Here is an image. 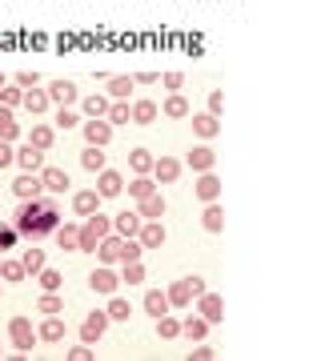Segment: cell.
<instances>
[{
	"mask_svg": "<svg viewBox=\"0 0 321 361\" xmlns=\"http://www.w3.org/2000/svg\"><path fill=\"white\" fill-rule=\"evenodd\" d=\"M13 225L20 229V237L28 241H40V237H52L61 229V205L56 197L44 193V197H32V201H20L13 213Z\"/></svg>",
	"mask_w": 321,
	"mask_h": 361,
	"instance_id": "1",
	"label": "cell"
},
{
	"mask_svg": "<svg viewBox=\"0 0 321 361\" xmlns=\"http://www.w3.org/2000/svg\"><path fill=\"white\" fill-rule=\"evenodd\" d=\"M113 233V217H104V213H92V217L80 221V253H97L104 237Z\"/></svg>",
	"mask_w": 321,
	"mask_h": 361,
	"instance_id": "2",
	"label": "cell"
},
{
	"mask_svg": "<svg viewBox=\"0 0 321 361\" xmlns=\"http://www.w3.org/2000/svg\"><path fill=\"white\" fill-rule=\"evenodd\" d=\"M165 293H169V301H173L177 310H185V305H193L197 297L205 293V281H201V277H177Z\"/></svg>",
	"mask_w": 321,
	"mask_h": 361,
	"instance_id": "3",
	"label": "cell"
},
{
	"mask_svg": "<svg viewBox=\"0 0 321 361\" xmlns=\"http://www.w3.org/2000/svg\"><path fill=\"white\" fill-rule=\"evenodd\" d=\"M8 341H13L16 353H32V345L40 341V334L32 329L28 317H13V322H8Z\"/></svg>",
	"mask_w": 321,
	"mask_h": 361,
	"instance_id": "4",
	"label": "cell"
},
{
	"mask_svg": "<svg viewBox=\"0 0 321 361\" xmlns=\"http://www.w3.org/2000/svg\"><path fill=\"white\" fill-rule=\"evenodd\" d=\"M80 133H85V145H109L113 141V125H109V116H89L85 125H80Z\"/></svg>",
	"mask_w": 321,
	"mask_h": 361,
	"instance_id": "5",
	"label": "cell"
},
{
	"mask_svg": "<svg viewBox=\"0 0 321 361\" xmlns=\"http://www.w3.org/2000/svg\"><path fill=\"white\" fill-rule=\"evenodd\" d=\"M97 257H101V265H121V261H125V237L113 229L101 245H97Z\"/></svg>",
	"mask_w": 321,
	"mask_h": 361,
	"instance_id": "6",
	"label": "cell"
},
{
	"mask_svg": "<svg viewBox=\"0 0 321 361\" xmlns=\"http://www.w3.org/2000/svg\"><path fill=\"white\" fill-rule=\"evenodd\" d=\"M89 289H92V293H104V297H113L116 289H121V273H113V265H101V269H92V277H89Z\"/></svg>",
	"mask_w": 321,
	"mask_h": 361,
	"instance_id": "7",
	"label": "cell"
},
{
	"mask_svg": "<svg viewBox=\"0 0 321 361\" xmlns=\"http://www.w3.org/2000/svg\"><path fill=\"white\" fill-rule=\"evenodd\" d=\"M13 193H16V201L44 197V180H40V173H20V177H13Z\"/></svg>",
	"mask_w": 321,
	"mask_h": 361,
	"instance_id": "8",
	"label": "cell"
},
{
	"mask_svg": "<svg viewBox=\"0 0 321 361\" xmlns=\"http://www.w3.org/2000/svg\"><path fill=\"white\" fill-rule=\"evenodd\" d=\"M109 322H113V317H109V310H97V313H89V317H85V325H80V341H101L104 337V329H109Z\"/></svg>",
	"mask_w": 321,
	"mask_h": 361,
	"instance_id": "9",
	"label": "cell"
},
{
	"mask_svg": "<svg viewBox=\"0 0 321 361\" xmlns=\"http://www.w3.org/2000/svg\"><path fill=\"white\" fill-rule=\"evenodd\" d=\"M44 165H49V161H44V149H37V145H20V149H16V169H20V173H40Z\"/></svg>",
	"mask_w": 321,
	"mask_h": 361,
	"instance_id": "10",
	"label": "cell"
},
{
	"mask_svg": "<svg viewBox=\"0 0 321 361\" xmlns=\"http://www.w3.org/2000/svg\"><path fill=\"white\" fill-rule=\"evenodd\" d=\"M181 173H185V161H177V157H161V161L153 165L157 185H177V180H181Z\"/></svg>",
	"mask_w": 321,
	"mask_h": 361,
	"instance_id": "11",
	"label": "cell"
},
{
	"mask_svg": "<svg viewBox=\"0 0 321 361\" xmlns=\"http://www.w3.org/2000/svg\"><path fill=\"white\" fill-rule=\"evenodd\" d=\"M101 201L104 197L97 189H80V193H73V213L77 217H92V213H101Z\"/></svg>",
	"mask_w": 321,
	"mask_h": 361,
	"instance_id": "12",
	"label": "cell"
},
{
	"mask_svg": "<svg viewBox=\"0 0 321 361\" xmlns=\"http://www.w3.org/2000/svg\"><path fill=\"white\" fill-rule=\"evenodd\" d=\"M185 165H189L193 173H213V165H217V153H213L209 145H197V149H189Z\"/></svg>",
	"mask_w": 321,
	"mask_h": 361,
	"instance_id": "13",
	"label": "cell"
},
{
	"mask_svg": "<svg viewBox=\"0 0 321 361\" xmlns=\"http://www.w3.org/2000/svg\"><path fill=\"white\" fill-rule=\"evenodd\" d=\"M97 193L101 197H121L125 193V177H121L116 169H101V173H97Z\"/></svg>",
	"mask_w": 321,
	"mask_h": 361,
	"instance_id": "14",
	"label": "cell"
},
{
	"mask_svg": "<svg viewBox=\"0 0 321 361\" xmlns=\"http://www.w3.org/2000/svg\"><path fill=\"white\" fill-rule=\"evenodd\" d=\"M197 313H201L209 325H217L221 317H225V301H221L217 293H201L197 297Z\"/></svg>",
	"mask_w": 321,
	"mask_h": 361,
	"instance_id": "15",
	"label": "cell"
},
{
	"mask_svg": "<svg viewBox=\"0 0 321 361\" xmlns=\"http://www.w3.org/2000/svg\"><path fill=\"white\" fill-rule=\"evenodd\" d=\"M40 341H49V345H56V341H64V317L61 313H44V322L37 325Z\"/></svg>",
	"mask_w": 321,
	"mask_h": 361,
	"instance_id": "16",
	"label": "cell"
},
{
	"mask_svg": "<svg viewBox=\"0 0 321 361\" xmlns=\"http://www.w3.org/2000/svg\"><path fill=\"white\" fill-rule=\"evenodd\" d=\"M40 180H44V193H68V173L61 165H44Z\"/></svg>",
	"mask_w": 321,
	"mask_h": 361,
	"instance_id": "17",
	"label": "cell"
},
{
	"mask_svg": "<svg viewBox=\"0 0 321 361\" xmlns=\"http://www.w3.org/2000/svg\"><path fill=\"white\" fill-rule=\"evenodd\" d=\"M49 104H52V97H49V89H25V104H20V109H25V113H32V116H44L49 113Z\"/></svg>",
	"mask_w": 321,
	"mask_h": 361,
	"instance_id": "18",
	"label": "cell"
},
{
	"mask_svg": "<svg viewBox=\"0 0 321 361\" xmlns=\"http://www.w3.org/2000/svg\"><path fill=\"white\" fill-rule=\"evenodd\" d=\"M193 133H197L201 141H213V137L221 133V116L217 113H197L193 116Z\"/></svg>",
	"mask_w": 321,
	"mask_h": 361,
	"instance_id": "19",
	"label": "cell"
},
{
	"mask_svg": "<svg viewBox=\"0 0 321 361\" xmlns=\"http://www.w3.org/2000/svg\"><path fill=\"white\" fill-rule=\"evenodd\" d=\"M165 237H169V233H165L161 221H145L141 233H137V241H141L145 249H161V245H165Z\"/></svg>",
	"mask_w": 321,
	"mask_h": 361,
	"instance_id": "20",
	"label": "cell"
},
{
	"mask_svg": "<svg viewBox=\"0 0 321 361\" xmlns=\"http://www.w3.org/2000/svg\"><path fill=\"white\" fill-rule=\"evenodd\" d=\"M173 310V301H169V293L165 289H149V293H145V313H149V317H165V313Z\"/></svg>",
	"mask_w": 321,
	"mask_h": 361,
	"instance_id": "21",
	"label": "cell"
},
{
	"mask_svg": "<svg viewBox=\"0 0 321 361\" xmlns=\"http://www.w3.org/2000/svg\"><path fill=\"white\" fill-rule=\"evenodd\" d=\"M49 97H52V104H80V92H77L73 80H52Z\"/></svg>",
	"mask_w": 321,
	"mask_h": 361,
	"instance_id": "22",
	"label": "cell"
},
{
	"mask_svg": "<svg viewBox=\"0 0 321 361\" xmlns=\"http://www.w3.org/2000/svg\"><path fill=\"white\" fill-rule=\"evenodd\" d=\"M153 165H157V157L149 149H128V169L137 177H153Z\"/></svg>",
	"mask_w": 321,
	"mask_h": 361,
	"instance_id": "23",
	"label": "cell"
},
{
	"mask_svg": "<svg viewBox=\"0 0 321 361\" xmlns=\"http://www.w3.org/2000/svg\"><path fill=\"white\" fill-rule=\"evenodd\" d=\"M193 193L201 197L205 205H213V201H217V197H221V180L213 177V173H201V180L193 185Z\"/></svg>",
	"mask_w": 321,
	"mask_h": 361,
	"instance_id": "24",
	"label": "cell"
},
{
	"mask_svg": "<svg viewBox=\"0 0 321 361\" xmlns=\"http://www.w3.org/2000/svg\"><path fill=\"white\" fill-rule=\"evenodd\" d=\"M141 225H145L141 213H116V217H113V229L121 233V237H137V233H141Z\"/></svg>",
	"mask_w": 321,
	"mask_h": 361,
	"instance_id": "25",
	"label": "cell"
},
{
	"mask_svg": "<svg viewBox=\"0 0 321 361\" xmlns=\"http://www.w3.org/2000/svg\"><path fill=\"white\" fill-rule=\"evenodd\" d=\"M153 193H161L157 177H133L128 180V197H133V201H145V197H153Z\"/></svg>",
	"mask_w": 321,
	"mask_h": 361,
	"instance_id": "26",
	"label": "cell"
},
{
	"mask_svg": "<svg viewBox=\"0 0 321 361\" xmlns=\"http://www.w3.org/2000/svg\"><path fill=\"white\" fill-rule=\"evenodd\" d=\"M137 213H141L145 221H161L165 217V197L153 193V197H145V201H137Z\"/></svg>",
	"mask_w": 321,
	"mask_h": 361,
	"instance_id": "27",
	"label": "cell"
},
{
	"mask_svg": "<svg viewBox=\"0 0 321 361\" xmlns=\"http://www.w3.org/2000/svg\"><path fill=\"white\" fill-rule=\"evenodd\" d=\"M52 141H56V125H32V129H28V145H37L44 153L52 149Z\"/></svg>",
	"mask_w": 321,
	"mask_h": 361,
	"instance_id": "28",
	"label": "cell"
},
{
	"mask_svg": "<svg viewBox=\"0 0 321 361\" xmlns=\"http://www.w3.org/2000/svg\"><path fill=\"white\" fill-rule=\"evenodd\" d=\"M80 169H85V173H101V169H109V165H104V149H101V145H85V153H80Z\"/></svg>",
	"mask_w": 321,
	"mask_h": 361,
	"instance_id": "29",
	"label": "cell"
},
{
	"mask_svg": "<svg viewBox=\"0 0 321 361\" xmlns=\"http://www.w3.org/2000/svg\"><path fill=\"white\" fill-rule=\"evenodd\" d=\"M25 277H28L25 261H13V257L0 261V281H4V285H16V281H25Z\"/></svg>",
	"mask_w": 321,
	"mask_h": 361,
	"instance_id": "30",
	"label": "cell"
},
{
	"mask_svg": "<svg viewBox=\"0 0 321 361\" xmlns=\"http://www.w3.org/2000/svg\"><path fill=\"white\" fill-rule=\"evenodd\" d=\"M205 334H209V322L201 317V313L181 322V337H189V341H205Z\"/></svg>",
	"mask_w": 321,
	"mask_h": 361,
	"instance_id": "31",
	"label": "cell"
},
{
	"mask_svg": "<svg viewBox=\"0 0 321 361\" xmlns=\"http://www.w3.org/2000/svg\"><path fill=\"white\" fill-rule=\"evenodd\" d=\"M56 237V245L64 249V253H73V249H80V225H61V229L52 233Z\"/></svg>",
	"mask_w": 321,
	"mask_h": 361,
	"instance_id": "32",
	"label": "cell"
},
{
	"mask_svg": "<svg viewBox=\"0 0 321 361\" xmlns=\"http://www.w3.org/2000/svg\"><path fill=\"white\" fill-rule=\"evenodd\" d=\"M133 85H137L133 77H109L104 80V89H109L113 101H128V97H133Z\"/></svg>",
	"mask_w": 321,
	"mask_h": 361,
	"instance_id": "33",
	"label": "cell"
},
{
	"mask_svg": "<svg viewBox=\"0 0 321 361\" xmlns=\"http://www.w3.org/2000/svg\"><path fill=\"white\" fill-rule=\"evenodd\" d=\"M113 97H80V113L85 116H109Z\"/></svg>",
	"mask_w": 321,
	"mask_h": 361,
	"instance_id": "34",
	"label": "cell"
},
{
	"mask_svg": "<svg viewBox=\"0 0 321 361\" xmlns=\"http://www.w3.org/2000/svg\"><path fill=\"white\" fill-rule=\"evenodd\" d=\"M0 141H20V125H16L13 109L0 104Z\"/></svg>",
	"mask_w": 321,
	"mask_h": 361,
	"instance_id": "35",
	"label": "cell"
},
{
	"mask_svg": "<svg viewBox=\"0 0 321 361\" xmlns=\"http://www.w3.org/2000/svg\"><path fill=\"white\" fill-rule=\"evenodd\" d=\"M201 225H205V233H221V229H225V209H221L217 201H213V205H205Z\"/></svg>",
	"mask_w": 321,
	"mask_h": 361,
	"instance_id": "36",
	"label": "cell"
},
{
	"mask_svg": "<svg viewBox=\"0 0 321 361\" xmlns=\"http://www.w3.org/2000/svg\"><path fill=\"white\" fill-rule=\"evenodd\" d=\"M25 269H28V277H40V269H44V249H37V245H28L25 249Z\"/></svg>",
	"mask_w": 321,
	"mask_h": 361,
	"instance_id": "37",
	"label": "cell"
},
{
	"mask_svg": "<svg viewBox=\"0 0 321 361\" xmlns=\"http://www.w3.org/2000/svg\"><path fill=\"white\" fill-rule=\"evenodd\" d=\"M165 116H173V121H181V116H189V101L181 97V92H173V97H165Z\"/></svg>",
	"mask_w": 321,
	"mask_h": 361,
	"instance_id": "38",
	"label": "cell"
},
{
	"mask_svg": "<svg viewBox=\"0 0 321 361\" xmlns=\"http://www.w3.org/2000/svg\"><path fill=\"white\" fill-rule=\"evenodd\" d=\"M157 121V104L153 101H137L133 104V125H153Z\"/></svg>",
	"mask_w": 321,
	"mask_h": 361,
	"instance_id": "39",
	"label": "cell"
},
{
	"mask_svg": "<svg viewBox=\"0 0 321 361\" xmlns=\"http://www.w3.org/2000/svg\"><path fill=\"white\" fill-rule=\"evenodd\" d=\"M52 125H56V129H64V133L77 129V125H80V113L73 109V104H61V113H56V121H52Z\"/></svg>",
	"mask_w": 321,
	"mask_h": 361,
	"instance_id": "40",
	"label": "cell"
},
{
	"mask_svg": "<svg viewBox=\"0 0 321 361\" xmlns=\"http://www.w3.org/2000/svg\"><path fill=\"white\" fill-rule=\"evenodd\" d=\"M128 121H133V104L128 101H113V109H109V125H128Z\"/></svg>",
	"mask_w": 321,
	"mask_h": 361,
	"instance_id": "41",
	"label": "cell"
},
{
	"mask_svg": "<svg viewBox=\"0 0 321 361\" xmlns=\"http://www.w3.org/2000/svg\"><path fill=\"white\" fill-rule=\"evenodd\" d=\"M157 337H161V341H173V337H181V322L177 317H157Z\"/></svg>",
	"mask_w": 321,
	"mask_h": 361,
	"instance_id": "42",
	"label": "cell"
},
{
	"mask_svg": "<svg viewBox=\"0 0 321 361\" xmlns=\"http://www.w3.org/2000/svg\"><path fill=\"white\" fill-rule=\"evenodd\" d=\"M121 281H125V285H145V265H141V261H125Z\"/></svg>",
	"mask_w": 321,
	"mask_h": 361,
	"instance_id": "43",
	"label": "cell"
},
{
	"mask_svg": "<svg viewBox=\"0 0 321 361\" xmlns=\"http://www.w3.org/2000/svg\"><path fill=\"white\" fill-rule=\"evenodd\" d=\"M61 285H64V277L56 269H49V265L40 269V289H44V293H61Z\"/></svg>",
	"mask_w": 321,
	"mask_h": 361,
	"instance_id": "44",
	"label": "cell"
},
{
	"mask_svg": "<svg viewBox=\"0 0 321 361\" xmlns=\"http://www.w3.org/2000/svg\"><path fill=\"white\" fill-rule=\"evenodd\" d=\"M0 104H4V109L25 104V89H20V85H4V89H0Z\"/></svg>",
	"mask_w": 321,
	"mask_h": 361,
	"instance_id": "45",
	"label": "cell"
},
{
	"mask_svg": "<svg viewBox=\"0 0 321 361\" xmlns=\"http://www.w3.org/2000/svg\"><path fill=\"white\" fill-rule=\"evenodd\" d=\"M109 317H113V322H128V317H133V305H128L125 297L113 293V301H109Z\"/></svg>",
	"mask_w": 321,
	"mask_h": 361,
	"instance_id": "46",
	"label": "cell"
},
{
	"mask_svg": "<svg viewBox=\"0 0 321 361\" xmlns=\"http://www.w3.org/2000/svg\"><path fill=\"white\" fill-rule=\"evenodd\" d=\"M16 241H20V229L16 225H0V253H8Z\"/></svg>",
	"mask_w": 321,
	"mask_h": 361,
	"instance_id": "47",
	"label": "cell"
},
{
	"mask_svg": "<svg viewBox=\"0 0 321 361\" xmlns=\"http://www.w3.org/2000/svg\"><path fill=\"white\" fill-rule=\"evenodd\" d=\"M37 310H40V313H61V310H64L61 293H44V297L37 301Z\"/></svg>",
	"mask_w": 321,
	"mask_h": 361,
	"instance_id": "48",
	"label": "cell"
},
{
	"mask_svg": "<svg viewBox=\"0 0 321 361\" xmlns=\"http://www.w3.org/2000/svg\"><path fill=\"white\" fill-rule=\"evenodd\" d=\"M213 357H217V349H213V345H205V341H193L189 361H213Z\"/></svg>",
	"mask_w": 321,
	"mask_h": 361,
	"instance_id": "49",
	"label": "cell"
},
{
	"mask_svg": "<svg viewBox=\"0 0 321 361\" xmlns=\"http://www.w3.org/2000/svg\"><path fill=\"white\" fill-rule=\"evenodd\" d=\"M16 165V149L13 141H0V169H13Z\"/></svg>",
	"mask_w": 321,
	"mask_h": 361,
	"instance_id": "50",
	"label": "cell"
},
{
	"mask_svg": "<svg viewBox=\"0 0 321 361\" xmlns=\"http://www.w3.org/2000/svg\"><path fill=\"white\" fill-rule=\"evenodd\" d=\"M64 357H68V361H89V357H97V353L89 349V341H80V345H73Z\"/></svg>",
	"mask_w": 321,
	"mask_h": 361,
	"instance_id": "51",
	"label": "cell"
},
{
	"mask_svg": "<svg viewBox=\"0 0 321 361\" xmlns=\"http://www.w3.org/2000/svg\"><path fill=\"white\" fill-rule=\"evenodd\" d=\"M181 85H185V73L169 68V73H165V89H169V92H181Z\"/></svg>",
	"mask_w": 321,
	"mask_h": 361,
	"instance_id": "52",
	"label": "cell"
},
{
	"mask_svg": "<svg viewBox=\"0 0 321 361\" xmlns=\"http://www.w3.org/2000/svg\"><path fill=\"white\" fill-rule=\"evenodd\" d=\"M16 85H20V89H37L40 77L32 73V68H25V73H16Z\"/></svg>",
	"mask_w": 321,
	"mask_h": 361,
	"instance_id": "53",
	"label": "cell"
},
{
	"mask_svg": "<svg viewBox=\"0 0 321 361\" xmlns=\"http://www.w3.org/2000/svg\"><path fill=\"white\" fill-rule=\"evenodd\" d=\"M221 109H225V92L213 89V92H209V113H217V116H221Z\"/></svg>",
	"mask_w": 321,
	"mask_h": 361,
	"instance_id": "54",
	"label": "cell"
},
{
	"mask_svg": "<svg viewBox=\"0 0 321 361\" xmlns=\"http://www.w3.org/2000/svg\"><path fill=\"white\" fill-rule=\"evenodd\" d=\"M133 80H137V85H153V80H157V73H137Z\"/></svg>",
	"mask_w": 321,
	"mask_h": 361,
	"instance_id": "55",
	"label": "cell"
},
{
	"mask_svg": "<svg viewBox=\"0 0 321 361\" xmlns=\"http://www.w3.org/2000/svg\"><path fill=\"white\" fill-rule=\"evenodd\" d=\"M4 85H8V80H4V77H0V89H4Z\"/></svg>",
	"mask_w": 321,
	"mask_h": 361,
	"instance_id": "56",
	"label": "cell"
},
{
	"mask_svg": "<svg viewBox=\"0 0 321 361\" xmlns=\"http://www.w3.org/2000/svg\"><path fill=\"white\" fill-rule=\"evenodd\" d=\"M0 261H4V253H0Z\"/></svg>",
	"mask_w": 321,
	"mask_h": 361,
	"instance_id": "57",
	"label": "cell"
},
{
	"mask_svg": "<svg viewBox=\"0 0 321 361\" xmlns=\"http://www.w3.org/2000/svg\"><path fill=\"white\" fill-rule=\"evenodd\" d=\"M0 293H4V289H0Z\"/></svg>",
	"mask_w": 321,
	"mask_h": 361,
	"instance_id": "58",
	"label": "cell"
}]
</instances>
